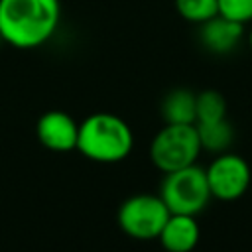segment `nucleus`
<instances>
[{
	"label": "nucleus",
	"instance_id": "9",
	"mask_svg": "<svg viewBox=\"0 0 252 252\" xmlns=\"http://www.w3.org/2000/svg\"><path fill=\"white\" fill-rule=\"evenodd\" d=\"M201 230L193 215L171 213L165 220L158 240L165 252H191L199 242Z\"/></svg>",
	"mask_w": 252,
	"mask_h": 252
},
{
	"label": "nucleus",
	"instance_id": "2",
	"mask_svg": "<svg viewBox=\"0 0 252 252\" xmlns=\"http://www.w3.org/2000/svg\"><path fill=\"white\" fill-rule=\"evenodd\" d=\"M134 134L126 120L110 112L89 114L79 124L77 150L96 163H118L130 156Z\"/></svg>",
	"mask_w": 252,
	"mask_h": 252
},
{
	"label": "nucleus",
	"instance_id": "16",
	"mask_svg": "<svg viewBox=\"0 0 252 252\" xmlns=\"http://www.w3.org/2000/svg\"><path fill=\"white\" fill-rule=\"evenodd\" d=\"M0 41H2V37H0Z\"/></svg>",
	"mask_w": 252,
	"mask_h": 252
},
{
	"label": "nucleus",
	"instance_id": "3",
	"mask_svg": "<svg viewBox=\"0 0 252 252\" xmlns=\"http://www.w3.org/2000/svg\"><path fill=\"white\" fill-rule=\"evenodd\" d=\"M169 213L175 215H199L211 201V189L207 173L197 163L165 173L158 193Z\"/></svg>",
	"mask_w": 252,
	"mask_h": 252
},
{
	"label": "nucleus",
	"instance_id": "12",
	"mask_svg": "<svg viewBox=\"0 0 252 252\" xmlns=\"http://www.w3.org/2000/svg\"><path fill=\"white\" fill-rule=\"evenodd\" d=\"M226 118V100L219 91L207 89L197 94V122H213Z\"/></svg>",
	"mask_w": 252,
	"mask_h": 252
},
{
	"label": "nucleus",
	"instance_id": "4",
	"mask_svg": "<svg viewBox=\"0 0 252 252\" xmlns=\"http://www.w3.org/2000/svg\"><path fill=\"white\" fill-rule=\"evenodd\" d=\"M201 150L195 124H165L150 142V159L161 173H169L193 165Z\"/></svg>",
	"mask_w": 252,
	"mask_h": 252
},
{
	"label": "nucleus",
	"instance_id": "10",
	"mask_svg": "<svg viewBox=\"0 0 252 252\" xmlns=\"http://www.w3.org/2000/svg\"><path fill=\"white\" fill-rule=\"evenodd\" d=\"M161 118L165 124H195L197 94L189 89H173L161 100Z\"/></svg>",
	"mask_w": 252,
	"mask_h": 252
},
{
	"label": "nucleus",
	"instance_id": "7",
	"mask_svg": "<svg viewBox=\"0 0 252 252\" xmlns=\"http://www.w3.org/2000/svg\"><path fill=\"white\" fill-rule=\"evenodd\" d=\"M35 136L39 144L51 152H71L77 150L79 124L63 110H47L35 124Z\"/></svg>",
	"mask_w": 252,
	"mask_h": 252
},
{
	"label": "nucleus",
	"instance_id": "1",
	"mask_svg": "<svg viewBox=\"0 0 252 252\" xmlns=\"http://www.w3.org/2000/svg\"><path fill=\"white\" fill-rule=\"evenodd\" d=\"M59 20V0H0V37L18 49L43 45Z\"/></svg>",
	"mask_w": 252,
	"mask_h": 252
},
{
	"label": "nucleus",
	"instance_id": "11",
	"mask_svg": "<svg viewBox=\"0 0 252 252\" xmlns=\"http://www.w3.org/2000/svg\"><path fill=\"white\" fill-rule=\"evenodd\" d=\"M197 134L201 148L213 154H222L234 140V130L226 118L213 120V122H197Z\"/></svg>",
	"mask_w": 252,
	"mask_h": 252
},
{
	"label": "nucleus",
	"instance_id": "8",
	"mask_svg": "<svg viewBox=\"0 0 252 252\" xmlns=\"http://www.w3.org/2000/svg\"><path fill=\"white\" fill-rule=\"evenodd\" d=\"M199 39L211 53H230L244 35V24H238L234 20H228L220 14L213 16L211 20L199 24Z\"/></svg>",
	"mask_w": 252,
	"mask_h": 252
},
{
	"label": "nucleus",
	"instance_id": "14",
	"mask_svg": "<svg viewBox=\"0 0 252 252\" xmlns=\"http://www.w3.org/2000/svg\"><path fill=\"white\" fill-rule=\"evenodd\" d=\"M219 14L238 24L252 22V0H217Z\"/></svg>",
	"mask_w": 252,
	"mask_h": 252
},
{
	"label": "nucleus",
	"instance_id": "5",
	"mask_svg": "<svg viewBox=\"0 0 252 252\" xmlns=\"http://www.w3.org/2000/svg\"><path fill=\"white\" fill-rule=\"evenodd\" d=\"M169 215L159 195L138 193L120 203L116 220L126 236L134 240H156Z\"/></svg>",
	"mask_w": 252,
	"mask_h": 252
},
{
	"label": "nucleus",
	"instance_id": "6",
	"mask_svg": "<svg viewBox=\"0 0 252 252\" xmlns=\"http://www.w3.org/2000/svg\"><path fill=\"white\" fill-rule=\"evenodd\" d=\"M211 197L219 201H234L242 197L250 185V165L238 154L222 152L205 169Z\"/></svg>",
	"mask_w": 252,
	"mask_h": 252
},
{
	"label": "nucleus",
	"instance_id": "13",
	"mask_svg": "<svg viewBox=\"0 0 252 252\" xmlns=\"http://www.w3.org/2000/svg\"><path fill=\"white\" fill-rule=\"evenodd\" d=\"M179 16L191 24H203L219 14L217 0H175Z\"/></svg>",
	"mask_w": 252,
	"mask_h": 252
},
{
	"label": "nucleus",
	"instance_id": "15",
	"mask_svg": "<svg viewBox=\"0 0 252 252\" xmlns=\"http://www.w3.org/2000/svg\"><path fill=\"white\" fill-rule=\"evenodd\" d=\"M248 45H250V49H252V28H250V32H248Z\"/></svg>",
	"mask_w": 252,
	"mask_h": 252
}]
</instances>
